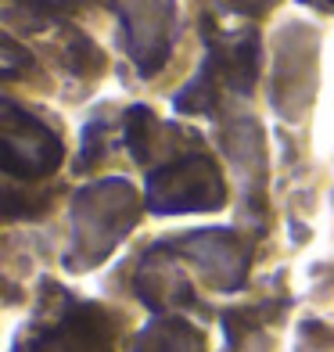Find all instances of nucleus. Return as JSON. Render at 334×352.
<instances>
[{
    "mask_svg": "<svg viewBox=\"0 0 334 352\" xmlns=\"http://www.w3.org/2000/svg\"><path fill=\"white\" fill-rule=\"evenodd\" d=\"M324 4H334V0H324Z\"/></svg>",
    "mask_w": 334,
    "mask_h": 352,
    "instance_id": "1",
    "label": "nucleus"
}]
</instances>
